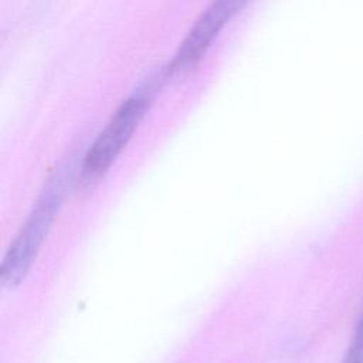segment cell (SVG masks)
Here are the masks:
<instances>
[{
	"label": "cell",
	"mask_w": 363,
	"mask_h": 363,
	"mask_svg": "<svg viewBox=\"0 0 363 363\" xmlns=\"http://www.w3.org/2000/svg\"><path fill=\"white\" fill-rule=\"evenodd\" d=\"M167 78V69L163 68L160 72L150 75L119 105L82 160V183L92 184L111 169L149 111L157 89Z\"/></svg>",
	"instance_id": "cell-1"
},
{
	"label": "cell",
	"mask_w": 363,
	"mask_h": 363,
	"mask_svg": "<svg viewBox=\"0 0 363 363\" xmlns=\"http://www.w3.org/2000/svg\"><path fill=\"white\" fill-rule=\"evenodd\" d=\"M68 172L58 170L44 186L31 213L4 254L0 281L6 288L17 286L30 271L61 207Z\"/></svg>",
	"instance_id": "cell-2"
},
{
	"label": "cell",
	"mask_w": 363,
	"mask_h": 363,
	"mask_svg": "<svg viewBox=\"0 0 363 363\" xmlns=\"http://www.w3.org/2000/svg\"><path fill=\"white\" fill-rule=\"evenodd\" d=\"M251 0H211L180 43L173 60L166 67L169 77L191 69L207 52L213 41Z\"/></svg>",
	"instance_id": "cell-3"
},
{
	"label": "cell",
	"mask_w": 363,
	"mask_h": 363,
	"mask_svg": "<svg viewBox=\"0 0 363 363\" xmlns=\"http://www.w3.org/2000/svg\"><path fill=\"white\" fill-rule=\"evenodd\" d=\"M342 363H363V312L356 322Z\"/></svg>",
	"instance_id": "cell-4"
}]
</instances>
